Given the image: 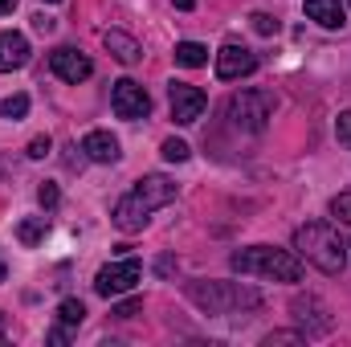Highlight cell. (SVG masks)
<instances>
[{"label":"cell","instance_id":"21","mask_svg":"<svg viewBox=\"0 0 351 347\" xmlns=\"http://www.w3.org/2000/svg\"><path fill=\"white\" fill-rule=\"evenodd\" d=\"M250 25H254V33H262V37H274V33H278V16H269V12H254Z\"/></svg>","mask_w":351,"mask_h":347},{"label":"cell","instance_id":"16","mask_svg":"<svg viewBox=\"0 0 351 347\" xmlns=\"http://www.w3.org/2000/svg\"><path fill=\"white\" fill-rule=\"evenodd\" d=\"M176 62L188 66V70H196V66L208 62V49H204L200 41H180V45H176Z\"/></svg>","mask_w":351,"mask_h":347},{"label":"cell","instance_id":"33","mask_svg":"<svg viewBox=\"0 0 351 347\" xmlns=\"http://www.w3.org/2000/svg\"><path fill=\"white\" fill-rule=\"evenodd\" d=\"M348 250H351V246H348Z\"/></svg>","mask_w":351,"mask_h":347},{"label":"cell","instance_id":"28","mask_svg":"<svg viewBox=\"0 0 351 347\" xmlns=\"http://www.w3.org/2000/svg\"><path fill=\"white\" fill-rule=\"evenodd\" d=\"M33 29H37V33H49V29H53V21H49V16H33Z\"/></svg>","mask_w":351,"mask_h":347},{"label":"cell","instance_id":"26","mask_svg":"<svg viewBox=\"0 0 351 347\" xmlns=\"http://www.w3.org/2000/svg\"><path fill=\"white\" fill-rule=\"evenodd\" d=\"M37 200H41V208H58V188L53 184H41L37 188Z\"/></svg>","mask_w":351,"mask_h":347},{"label":"cell","instance_id":"9","mask_svg":"<svg viewBox=\"0 0 351 347\" xmlns=\"http://www.w3.org/2000/svg\"><path fill=\"white\" fill-rule=\"evenodd\" d=\"M168 102H172V119L180 127H192V123L204 115V106H208L204 90L188 86V82H172V86H168Z\"/></svg>","mask_w":351,"mask_h":347},{"label":"cell","instance_id":"25","mask_svg":"<svg viewBox=\"0 0 351 347\" xmlns=\"http://www.w3.org/2000/svg\"><path fill=\"white\" fill-rule=\"evenodd\" d=\"M335 135H339V143L351 152V110H343V115L335 119Z\"/></svg>","mask_w":351,"mask_h":347},{"label":"cell","instance_id":"14","mask_svg":"<svg viewBox=\"0 0 351 347\" xmlns=\"http://www.w3.org/2000/svg\"><path fill=\"white\" fill-rule=\"evenodd\" d=\"M102 45H106V49H110V58H119L123 66H135V62L143 58L139 41H135V37H127V33H119V29H106V33H102Z\"/></svg>","mask_w":351,"mask_h":347},{"label":"cell","instance_id":"2","mask_svg":"<svg viewBox=\"0 0 351 347\" xmlns=\"http://www.w3.org/2000/svg\"><path fill=\"white\" fill-rule=\"evenodd\" d=\"M294 254L302 261H311L315 270H323V274H339L348 265V246H343L339 229L327 225V221H306L294 233Z\"/></svg>","mask_w":351,"mask_h":347},{"label":"cell","instance_id":"27","mask_svg":"<svg viewBox=\"0 0 351 347\" xmlns=\"http://www.w3.org/2000/svg\"><path fill=\"white\" fill-rule=\"evenodd\" d=\"M29 156H33V160H45V156H49V135H37V139L29 143Z\"/></svg>","mask_w":351,"mask_h":347},{"label":"cell","instance_id":"19","mask_svg":"<svg viewBox=\"0 0 351 347\" xmlns=\"http://www.w3.org/2000/svg\"><path fill=\"white\" fill-rule=\"evenodd\" d=\"M58 319H62V323H66V327H78V323H82V319H86V307H82V302H78V298H66V302H62V307H58Z\"/></svg>","mask_w":351,"mask_h":347},{"label":"cell","instance_id":"18","mask_svg":"<svg viewBox=\"0 0 351 347\" xmlns=\"http://www.w3.org/2000/svg\"><path fill=\"white\" fill-rule=\"evenodd\" d=\"M0 115L12 119V123L25 119V115H29V94H12V98H4V102H0Z\"/></svg>","mask_w":351,"mask_h":347},{"label":"cell","instance_id":"29","mask_svg":"<svg viewBox=\"0 0 351 347\" xmlns=\"http://www.w3.org/2000/svg\"><path fill=\"white\" fill-rule=\"evenodd\" d=\"M12 8H16V0H0V16H4V12H12Z\"/></svg>","mask_w":351,"mask_h":347},{"label":"cell","instance_id":"12","mask_svg":"<svg viewBox=\"0 0 351 347\" xmlns=\"http://www.w3.org/2000/svg\"><path fill=\"white\" fill-rule=\"evenodd\" d=\"M29 41H25V33H0V74H12V70H21V66H29Z\"/></svg>","mask_w":351,"mask_h":347},{"label":"cell","instance_id":"17","mask_svg":"<svg viewBox=\"0 0 351 347\" xmlns=\"http://www.w3.org/2000/svg\"><path fill=\"white\" fill-rule=\"evenodd\" d=\"M16 237H21L25 246H37V241L45 237V217H29V221H21V225H16Z\"/></svg>","mask_w":351,"mask_h":347},{"label":"cell","instance_id":"31","mask_svg":"<svg viewBox=\"0 0 351 347\" xmlns=\"http://www.w3.org/2000/svg\"><path fill=\"white\" fill-rule=\"evenodd\" d=\"M0 278H4V258H0Z\"/></svg>","mask_w":351,"mask_h":347},{"label":"cell","instance_id":"3","mask_svg":"<svg viewBox=\"0 0 351 347\" xmlns=\"http://www.w3.org/2000/svg\"><path fill=\"white\" fill-rule=\"evenodd\" d=\"M184 294H188L192 307H200L208 315H233V311H258L262 307V294L241 286V282H204V278H196V282L184 286Z\"/></svg>","mask_w":351,"mask_h":347},{"label":"cell","instance_id":"30","mask_svg":"<svg viewBox=\"0 0 351 347\" xmlns=\"http://www.w3.org/2000/svg\"><path fill=\"white\" fill-rule=\"evenodd\" d=\"M176 8H184V12H188V8H192V0H172Z\"/></svg>","mask_w":351,"mask_h":347},{"label":"cell","instance_id":"10","mask_svg":"<svg viewBox=\"0 0 351 347\" xmlns=\"http://www.w3.org/2000/svg\"><path fill=\"white\" fill-rule=\"evenodd\" d=\"M49 70L62 78V82H86L90 74H94V62H90L82 49H74V45H58L53 53H49Z\"/></svg>","mask_w":351,"mask_h":347},{"label":"cell","instance_id":"22","mask_svg":"<svg viewBox=\"0 0 351 347\" xmlns=\"http://www.w3.org/2000/svg\"><path fill=\"white\" fill-rule=\"evenodd\" d=\"M331 217H339L343 225H351V192H339V196L331 200Z\"/></svg>","mask_w":351,"mask_h":347},{"label":"cell","instance_id":"1","mask_svg":"<svg viewBox=\"0 0 351 347\" xmlns=\"http://www.w3.org/2000/svg\"><path fill=\"white\" fill-rule=\"evenodd\" d=\"M176 200V180L168 176H143V180H135V188L114 204V225L123 229V233H139L143 225H147V217L156 213V208H164V204H172Z\"/></svg>","mask_w":351,"mask_h":347},{"label":"cell","instance_id":"11","mask_svg":"<svg viewBox=\"0 0 351 347\" xmlns=\"http://www.w3.org/2000/svg\"><path fill=\"white\" fill-rule=\"evenodd\" d=\"M254 70H258V53H254V49H245V45H237V41H229V45L217 49V78H221V82L245 78V74H254Z\"/></svg>","mask_w":351,"mask_h":347},{"label":"cell","instance_id":"32","mask_svg":"<svg viewBox=\"0 0 351 347\" xmlns=\"http://www.w3.org/2000/svg\"><path fill=\"white\" fill-rule=\"evenodd\" d=\"M49 4H58V0H49Z\"/></svg>","mask_w":351,"mask_h":347},{"label":"cell","instance_id":"4","mask_svg":"<svg viewBox=\"0 0 351 347\" xmlns=\"http://www.w3.org/2000/svg\"><path fill=\"white\" fill-rule=\"evenodd\" d=\"M229 265L245 278H274V282H298L302 278V258L290 250H274V246H250L237 250Z\"/></svg>","mask_w":351,"mask_h":347},{"label":"cell","instance_id":"13","mask_svg":"<svg viewBox=\"0 0 351 347\" xmlns=\"http://www.w3.org/2000/svg\"><path fill=\"white\" fill-rule=\"evenodd\" d=\"M82 152H86V160H94V164H114L123 156L119 152V139L110 131H90L86 139H82Z\"/></svg>","mask_w":351,"mask_h":347},{"label":"cell","instance_id":"6","mask_svg":"<svg viewBox=\"0 0 351 347\" xmlns=\"http://www.w3.org/2000/svg\"><path fill=\"white\" fill-rule=\"evenodd\" d=\"M139 278H143V265H139V258H123V261L102 265V270L94 274V290H98L102 298H114V294L135 290V282H139Z\"/></svg>","mask_w":351,"mask_h":347},{"label":"cell","instance_id":"24","mask_svg":"<svg viewBox=\"0 0 351 347\" xmlns=\"http://www.w3.org/2000/svg\"><path fill=\"white\" fill-rule=\"evenodd\" d=\"M139 311H143V298H127V302H119L110 315H114V319H135Z\"/></svg>","mask_w":351,"mask_h":347},{"label":"cell","instance_id":"5","mask_svg":"<svg viewBox=\"0 0 351 347\" xmlns=\"http://www.w3.org/2000/svg\"><path fill=\"white\" fill-rule=\"evenodd\" d=\"M274 106H278V98L269 90H237L225 106V119H229V127H237L245 135H262L274 119Z\"/></svg>","mask_w":351,"mask_h":347},{"label":"cell","instance_id":"23","mask_svg":"<svg viewBox=\"0 0 351 347\" xmlns=\"http://www.w3.org/2000/svg\"><path fill=\"white\" fill-rule=\"evenodd\" d=\"M274 344H306V335H298V331H269L262 339V347H274Z\"/></svg>","mask_w":351,"mask_h":347},{"label":"cell","instance_id":"15","mask_svg":"<svg viewBox=\"0 0 351 347\" xmlns=\"http://www.w3.org/2000/svg\"><path fill=\"white\" fill-rule=\"evenodd\" d=\"M306 16L323 29H343V0H306Z\"/></svg>","mask_w":351,"mask_h":347},{"label":"cell","instance_id":"8","mask_svg":"<svg viewBox=\"0 0 351 347\" xmlns=\"http://www.w3.org/2000/svg\"><path fill=\"white\" fill-rule=\"evenodd\" d=\"M110 106H114L119 119H147V115H152L147 90L139 86V82H131V78H119V82H114V90H110Z\"/></svg>","mask_w":351,"mask_h":347},{"label":"cell","instance_id":"20","mask_svg":"<svg viewBox=\"0 0 351 347\" xmlns=\"http://www.w3.org/2000/svg\"><path fill=\"white\" fill-rule=\"evenodd\" d=\"M160 152H164V160H168V164H184V160L192 156L184 139H164V147H160Z\"/></svg>","mask_w":351,"mask_h":347},{"label":"cell","instance_id":"7","mask_svg":"<svg viewBox=\"0 0 351 347\" xmlns=\"http://www.w3.org/2000/svg\"><path fill=\"white\" fill-rule=\"evenodd\" d=\"M290 315H294V323L306 331V339H311V335H327V331L335 327L331 311H327V307H323V298H315V294H294Z\"/></svg>","mask_w":351,"mask_h":347}]
</instances>
